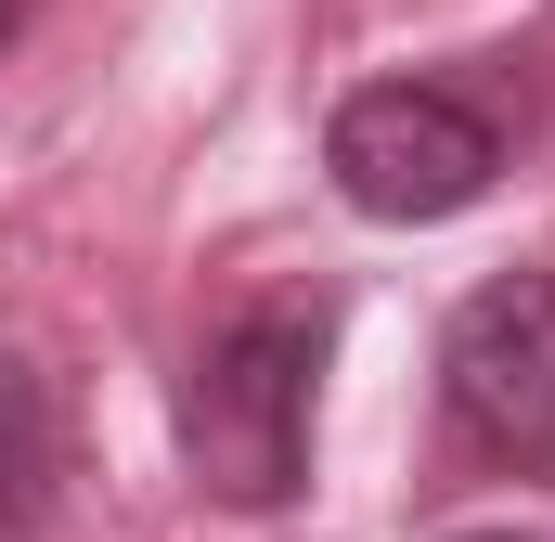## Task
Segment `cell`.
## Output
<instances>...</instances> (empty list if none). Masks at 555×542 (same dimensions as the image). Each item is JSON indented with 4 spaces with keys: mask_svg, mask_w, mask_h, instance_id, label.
<instances>
[{
    "mask_svg": "<svg viewBox=\"0 0 555 542\" xmlns=\"http://www.w3.org/2000/svg\"><path fill=\"white\" fill-rule=\"evenodd\" d=\"M323 168L362 220L426 233V220H465L491 181H504V117L452 78H375L323 117Z\"/></svg>",
    "mask_w": 555,
    "mask_h": 542,
    "instance_id": "obj_2",
    "label": "cell"
},
{
    "mask_svg": "<svg viewBox=\"0 0 555 542\" xmlns=\"http://www.w3.org/2000/svg\"><path fill=\"white\" fill-rule=\"evenodd\" d=\"M439 542H530V530H439Z\"/></svg>",
    "mask_w": 555,
    "mask_h": 542,
    "instance_id": "obj_5",
    "label": "cell"
},
{
    "mask_svg": "<svg viewBox=\"0 0 555 542\" xmlns=\"http://www.w3.org/2000/svg\"><path fill=\"white\" fill-rule=\"evenodd\" d=\"M52 491H65V426H52V388L26 349H0V542L52 530Z\"/></svg>",
    "mask_w": 555,
    "mask_h": 542,
    "instance_id": "obj_4",
    "label": "cell"
},
{
    "mask_svg": "<svg viewBox=\"0 0 555 542\" xmlns=\"http://www.w3.org/2000/svg\"><path fill=\"white\" fill-rule=\"evenodd\" d=\"M439 413L491 465H555V271H491L439 336Z\"/></svg>",
    "mask_w": 555,
    "mask_h": 542,
    "instance_id": "obj_3",
    "label": "cell"
},
{
    "mask_svg": "<svg viewBox=\"0 0 555 542\" xmlns=\"http://www.w3.org/2000/svg\"><path fill=\"white\" fill-rule=\"evenodd\" d=\"M323 349H336V297H246L233 323H207V349L181 362V478L207 504L272 517L310 491Z\"/></svg>",
    "mask_w": 555,
    "mask_h": 542,
    "instance_id": "obj_1",
    "label": "cell"
},
{
    "mask_svg": "<svg viewBox=\"0 0 555 542\" xmlns=\"http://www.w3.org/2000/svg\"><path fill=\"white\" fill-rule=\"evenodd\" d=\"M26 13H39V0H0V39H13V26H26Z\"/></svg>",
    "mask_w": 555,
    "mask_h": 542,
    "instance_id": "obj_6",
    "label": "cell"
}]
</instances>
